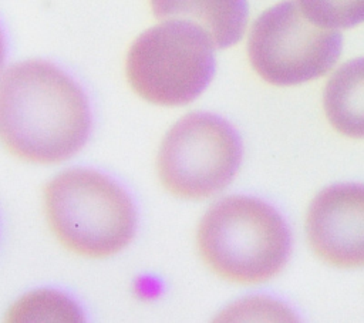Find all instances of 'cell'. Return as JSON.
I'll list each match as a JSON object with an SVG mask.
<instances>
[{
    "mask_svg": "<svg viewBox=\"0 0 364 323\" xmlns=\"http://www.w3.org/2000/svg\"><path fill=\"white\" fill-rule=\"evenodd\" d=\"M215 46L198 26L164 20L131 44L125 74L131 88L156 105H185L198 98L215 74Z\"/></svg>",
    "mask_w": 364,
    "mask_h": 323,
    "instance_id": "277c9868",
    "label": "cell"
},
{
    "mask_svg": "<svg viewBox=\"0 0 364 323\" xmlns=\"http://www.w3.org/2000/svg\"><path fill=\"white\" fill-rule=\"evenodd\" d=\"M4 57H6V41H4V34L3 30L0 27V68L4 63Z\"/></svg>",
    "mask_w": 364,
    "mask_h": 323,
    "instance_id": "7c38bea8",
    "label": "cell"
},
{
    "mask_svg": "<svg viewBox=\"0 0 364 323\" xmlns=\"http://www.w3.org/2000/svg\"><path fill=\"white\" fill-rule=\"evenodd\" d=\"M242 141L222 117L192 112L165 135L156 157L164 188L185 199H203L220 192L236 175Z\"/></svg>",
    "mask_w": 364,
    "mask_h": 323,
    "instance_id": "8992f818",
    "label": "cell"
},
{
    "mask_svg": "<svg viewBox=\"0 0 364 323\" xmlns=\"http://www.w3.org/2000/svg\"><path fill=\"white\" fill-rule=\"evenodd\" d=\"M53 316H57L58 320H77V316H81V313L70 299L55 292H36L27 295L9 312L10 320H50Z\"/></svg>",
    "mask_w": 364,
    "mask_h": 323,
    "instance_id": "8fae6325",
    "label": "cell"
},
{
    "mask_svg": "<svg viewBox=\"0 0 364 323\" xmlns=\"http://www.w3.org/2000/svg\"><path fill=\"white\" fill-rule=\"evenodd\" d=\"M306 232L326 263L364 266V184H336L318 192L307 211Z\"/></svg>",
    "mask_w": 364,
    "mask_h": 323,
    "instance_id": "52a82bcc",
    "label": "cell"
},
{
    "mask_svg": "<svg viewBox=\"0 0 364 323\" xmlns=\"http://www.w3.org/2000/svg\"><path fill=\"white\" fill-rule=\"evenodd\" d=\"M159 20H182L200 27L215 48L236 44L246 30L247 0H149Z\"/></svg>",
    "mask_w": 364,
    "mask_h": 323,
    "instance_id": "ba28073f",
    "label": "cell"
},
{
    "mask_svg": "<svg viewBox=\"0 0 364 323\" xmlns=\"http://www.w3.org/2000/svg\"><path fill=\"white\" fill-rule=\"evenodd\" d=\"M323 107L330 124L351 138H364V57L341 64L323 92Z\"/></svg>",
    "mask_w": 364,
    "mask_h": 323,
    "instance_id": "9c48e42d",
    "label": "cell"
},
{
    "mask_svg": "<svg viewBox=\"0 0 364 323\" xmlns=\"http://www.w3.org/2000/svg\"><path fill=\"white\" fill-rule=\"evenodd\" d=\"M44 212L58 242L91 259L118 253L136 229V211L127 191L88 168H73L54 176L44 189Z\"/></svg>",
    "mask_w": 364,
    "mask_h": 323,
    "instance_id": "3957f363",
    "label": "cell"
},
{
    "mask_svg": "<svg viewBox=\"0 0 364 323\" xmlns=\"http://www.w3.org/2000/svg\"><path fill=\"white\" fill-rule=\"evenodd\" d=\"M198 250L219 277L256 285L276 276L291 253V233L280 212L247 195L212 205L199 222Z\"/></svg>",
    "mask_w": 364,
    "mask_h": 323,
    "instance_id": "7a4b0ae2",
    "label": "cell"
},
{
    "mask_svg": "<svg viewBox=\"0 0 364 323\" xmlns=\"http://www.w3.org/2000/svg\"><path fill=\"white\" fill-rule=\"evenodd\" d=\"M91 131L80 84L57 65L28 60L0 77V142L18 159L55 164L74 157Z\"/></svg>",
    "mask_w": 364,
    "mask_h": 323,
    "instance_id": "6da1fadb",
    "label": "cell"
},
{
    "mask_svg": "<svg viewBox=\"0 0 364 323\" xmlns=\"http://www.w3.org/2000/svg\"><path fill=\"white\" fill-rule=\"evenodd\" d=\"M313 23L334 30H346L364 23V0H296Z\"/></svg>",
    "mask_w": 364,
    "mask_h": 323,
    "instance_id": "30bf717a",
    "label": "cell"
},
{
    "mask_svg": "<svg viewBox=\"0 0 364 323\" xmlns=\"http://www.w3.org/2000/svg\"><path fill=\"white\" fill-rule=\"evenodd\" d=\"M341 50V33L309 20L296 0H283L264 10L247 38L250 65L264 81L279 87L326 75Z\"/></svg>",
    "mask_w": 364,
    "mask_h": 323,
    "instance_id": "5b68a950",
    "label": "cell"
}]
</instances>
